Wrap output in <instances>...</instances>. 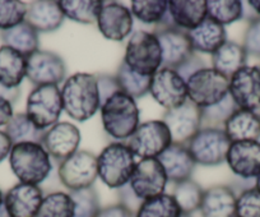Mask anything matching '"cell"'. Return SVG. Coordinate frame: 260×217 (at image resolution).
I'll use <instances>...</instances> for the list:
<instances>
[{
	"label": "cell",
	"instance_id": "obj_44",
	"mask_svg": "<svg viewBox=\"0 0 260 217\" xmlns=\"http://www.w3.org/2000/svg\"><path fill=\"white\" fill-rule=\"evenodd\" d=\"M94 217H134V213L121 203L101 207Z\"/></svg>",
	"mask_w": 260,
	"mask_h": 217
},
{
	"label": "cell",
	"instance_id": "obj_15",
	"mask_svg": "<svg viewBox=\"0 0 260 217\" xmlns=\"http://www.w3.org/2000/svg\"><path fill=\"white\" fill-rule=\"evenodd\" d=\"M229 92L239 109L260 110V66H245L230 78Z\"/></svg>",
	"mask_w": 260,
	"mask_h": 217
},
{
	"label": "cell",
	"instance_id": "obj_6",
	"mask_svg": "<svg viewBox=\"0 0 260 217\" xmlns=\"http://www.w3.org/2000/svg\"><path fill=\"white\" fill-rule=\"evenodd\" d=\"M230 78L212 67H204L186 78L187 100L201 109L218 104L230 95Z\"/></svg>",
	"mask_w": 260,
	"mask_h": 217
},
{
	"label": "cell",
	"instance_id": "obj_32",
	"mask_svg": "<svg viewBox=\"0 0 260 217\" xmlns=\"http://www.w3.org/2000/svg\"><path fill=\"white\" fill-rule=\"evenodd\" d=\"M130 12L144 24L161 26L167 18L169 2L166 0H133Z\"/></svg>",
	"mask_w": 260,
	"mask_h": 217
},
{
	"label": "cell",
	"instance_id": "obj_52",
	"mask_svg": "<svg viewBox=\"0 0 260 217\" xmlns=\"http://www.w3.org/2000/svg\"><path fill=\"white\" fill-rule=\"evenodd\" d=\"M181 217H192V214H184V213H182Z\"/></svg>",
	"mask_w": 260,
	"mask_h": 217
},
{
	"label": "cell",
	"instance_id": "obj_5",
	"mask_svg": "<svg viewBox=\"0 0 260 217\" xmlns=\"http://www.w3.org/2000/svg\"><path fill=\"white\" fill-rule=\"evenodd\" d=\"M122 61L141 76H153L162 68V50L156 35L142 29L130 35Z\"/></svg>",
	"mask_w": 260,
	"mask_h": 217
},
{
	"label": "cell",
	"instance_id": "obj_40",
	"mask_svg": "<svg viewBox=\"0 0 260 217\" xmlns=\"http://www.w3.org/2000/svg\"><path fill=\"white\" fill-rule=\"evenodd\" d=\"M74 201V217H94L100 211V198L93 187L69 192Z\"/></svg>",
	"mask_w": 260,
	"mask_h": 217
},
{
	"label": "cell",
	"instance_id": "obj_50",
	"mask_svg": "<svg viewBox=\"0 0 260 217\" xmlns=\"http://www.w3.org/2000/svg\"><path fill=\"white\" fill-rule=\"evenodd\" d=\"M4 209V193L2 192V189H0V213L3 212Z\"/></svg>",
	"mask_w": 260,
	"mask_h": 217
},
{
	"label": "cell",
	"instance_id": "obj_24",
	"mask_svg": "<svg viewBox=\"0 0 260 217\" xmlns=\"http://www.w3.org/2000/svg\"><path fill=\"white\" fill-rule=\"evenodd\" d=\"M194 51L213 55L214 52L223 46L227 40L226 27L207 17L198 27L187 32Z\"/></svg>",
	"mask_w": 260,
	"mask_h": 217
},
{
	"label": "cell",
	"instance_id": "obj_38",
	"mask_svg": "<svg viewBox=\"0 0 260 217\" xmlns=\"http://www.w3.org/2000/svg\"><path fill=\"white\" fill-rule=\"evenodd\" d=\"M236 109L239 107L236 106L230 95L218 104L207 107V109H202V128L203 127L223 128V124Z\"/></svg>",
	"mask_w": 260,
	"mask_h": 217
},
{
	"label": "cell",
	"instance_id": "obj_31",
	"mask_svg": "<svg viewBox=\"0 0 260 217\" xmlns=\"http://www.w3.org/2000/svg\"><path fill=\"white\" fill-rule=\"evenodd\" d=\"M8 137L11 138L12 143H27V142H35V143H41L42 137L45 131L37 128L31 119L26 115V113L14 114L4 129Z\"/></svg>",
	"mask_w": 260,
	"mask_h": 217
},
{
	"label": "cell",
	"instance_id": "obj_45",
	"mask_svg": "<svg viewBox=\"0 0 260 217\" xmlns=\"http://www.w3.org/2000/svg\"><path fill=\"white\" fill-rule=\"evenodd\" d=\"M119 203L124 204V206L126 207V208H129L133 213L138 209V207L141 206L142 203L141 199H138L134 196V193L132 192V189L129 188V185H125L124 188L119 189Z\"/></svg>",
	"mask_w": 260,
	"mask_h": 217
},
{
	"label": "cell",
	"instance_id": "obj_35",
	"mask_svg": "<svg viewBox=\"0 0 260 217\" xmlns=\"http://www.w3.org/2000/svg\"><path fill=\"white\" fill-rule=\"evenodd\" d=\"M203 194L204 189L202 188L201 184H198L192 179L174 184L172 197L179 204L180 209L184 214H192L194 212L199 211Z\"/></svg>",
	"mask_w": 260,
	"mask_h": 217
},
{
	"label": "cell",
	"instance_id": "obj_28",
	"mask_svg": "<svg viewBox=\"0 0 260 217\" xmlns=\"http://www.w3.org/2000/svg\"><path fill=\"white\" fill-rule=\"evenodd\" d=\"M247 54L241 44L227 41L212 55V68L231 78L237 71L246 66Z\"/></svg>",
	"mask_w": 260,
	"mask_h": 217
},
{
	"label": "cell",
	"instance_id": "obj_36",
	"mask_svg": "<svg viewBox=\"0 0 260 217\" xmlns=\"http://www.w3.org/2000/svg\"><path fill=\"white\" fill-rule=\"evenodd\" d=\"M115 78L119 83L120 89L133 99H141V97H144L147 94H149L152 77L141 76V74L136 73L124 61L117 68Z\"/></svg>",
	"mask_w": 260,
	"mask_h": 217
},
{
	"label": "cell",
	"instance_id": "obj_14",
	"mask_svg": "<svg viewBox=\"0 0 260 217\" xmlns=\"http://www.w3.org/2000/svg\"><path fill=\"white\" fill-rule=\"evenodd\" d=\"M153 34L162 50V67L177 69L195 55L187 32L174 26H158Z\"/></svg>",
	"mask_w": 260,
	"mask_h": 217
},
{
	"label": "cell",
	"instance_id": "obj_20",
	"mask_svg": "<svg viewBox=\"0 0 260 217\" xmlns=\"http://www.w3.org/2000/svg\"><path fill=\"white\" fill-rule=\"evenodd\" d=\"M44 197L40 185L17 183L4 193V208L8 217H36Z\"/></svg>",
	"mask_w": 260,
	"mask_h": 217
},
{
	"label": "cell",
	"instance_id": "obj_12",
	"mask_svg": "<svg viewBox=\"0 0 260 217\" xmlns=\"http://www.w3.org/2000/svg\"><path fill=\"white\" fill-rule=\"evenodd\" d=\"M167 183L166 173L158 159H143L137 162L127 185L134 196L143 202L164 194Z\"/></svg>",
	"mask_w": 260,
	"mask_h": 217
},
{
	"label": "cell",
	"instance_id": "obj_27",
	"mask_svg": "<svg viewBox=\"0 0 260 217\" xmlns=\"http://www.w3.org/2000/svg\"><path fill=\"white\" fill-rule=\"evenodd\" d=\"M27 73V56L12 47L0 46V87L18 89Z\"/></svg>",
	"mask_w": 260,
	"mask_h": 217
},
{
	"label": "cell",
	"instance_id": "obj_19",
	"mask_svg": "<svg viewBox=\"0 0 260 217\" xmlns=\"http://www.w3.org/2000/svg\"><path fill=\"white\" fill-rule=\"evenodd\" d=\"M226 162L230 170L241 180L256 179L260 174V142H231Z\"/></svg>",
	"mask_w": 260,
	"mask_h": 217
},
{
	"label": "cell",
	"instance_id": "obj_51",
	"mask_svg": "<svg viewBox=\"0 0 260 217\" xmlns=\"http://www.w3.org/2000/svg\"><path fill=\"white\" fill-rule=\"evenodd\" d=\"M255 188H256L257 191H260V174L256 176V179H255Z\"/></svg>",
	"mask_w": 260,
	"mask_h": 217
},
{
	"label": "cell",
	"instance_id": "obj_21",
	"mask_svg": "<svg viewBox=\"0 0 260 217\" xmlns=\"http://www.w3.org/2000/svg\"><path fill=\"white\" fill-rule=\"evenodd\" d=\"M162 168L166 173L167 180L172 184L191 179L195 170V161L187 149L186 144L172 143L161 156L158 157Z\"/></svg>",
	"mask_w": 260,
	"mask_h": 217
},
{
	"label": "cell",
	"instance_id": "obj_13",
	"mask_svg": "<svg viewBox=\"0 0 260 217\" xmlns=\"http://www.w3.org/2000/svg\"><path fill=\"white\" fill-rule=\"evenodd\" d=\"M26 78L35 87L59 86L67 79V66L60 55L39 49L27 56Z\"/></svg>",
	"mask_w": 260,
	"mask_h": 217
},
{
	"label": "cell",
	"instance_id": "obj_47",
	"mask_svg": "<svg viewBox=\"0 0 260 217\" xmlns=\"http://www.w3.org/2000/svg\"><path fill=\"white\" fill-rule=\"evenodd\" d=\"M13 115V104L6 97L0 96V128L6 127Z\"/></svg>",
	"mask_w": 260,
	"mask_h": 217
},
{
	"label": "cell",
	"instance_id": "obj_18",
	"mask_svg": "<svg viewBox=\"0 0 260 217\" xmlns=\"http://www.w3.org/2000/svg\"><path fill=\"white\" fill-rule=\"evenodd\" d=\"M81 139L78 127L69 121H59L45 131L41 144L51 159L61 162L78 151Z\"/></svg>",
	"mask_w": 260,
	"mask_h": 217
},
{
	"label": "cell",
	"instance_id": "obj_46",
	"mask_svg": "<svg viewBox=\"0 0 260 217\" xmlns=\"http://www.w3.org/2000/svg\"><path fill=\"white\" fill-rule=\"evenodd\" d=\"M204 67H206V66H204V61L202 60V59L199 58V56L194 55L191 59H189V60H187L186 63L182 64V66L180 67V68H177L176 71L179 72V73L181 74L182 78H184L185 81H186L187 77L191 76L192 73H195V72L199 71V69L204 68Z\"/></svg>",
	"mask_w": 260,
	"mask_h": 217
},
{
	"label": "cell",
	"instance_id": "obj_37",
	"mask_svg": "<svg viewBox=\"0 0 260 217\" xmlns=\"http://www.w3.org/2000/svg\"><path fill=\"white\" fill-rule=\"evenodd\" d=\"M74 212L71 193L57 191L44 197L36 217H74Z\"/></svg>",
	"mask_w": 260,
	"mask_h": 217
},
{
	"label": "cell",
	"instance_id": "obj_43",
	"mask_svg": "<svg viewBox=\"0 0 260 217\" xmlns=\"http://www.w3.org/2000/svg\"><path fill=\"white\" fill-rule=\"evenodd\" d=\"M97 83H99V91L100 97H101V102H104L105 100L109 99V97L111 96V95H114L115 92L121 91L115 76L100 74V76H97Z\"/></svg>",
	"mask_w": 260,
	"mask_h": 217
},
{
	"label": "cell",
	"instance_id": "obj_11",
	"mask_svg": "<svg viewBox=\"0 0 260 217\" xmlns=\"http://www.w3.org/2000/svg\"><path fill=\"white\" fill-rule=\"evenodd\" d=\"M149 94L166 111L172 110L187 101L186 81L176 69L162 67L152 76Z\"/></svg>",
	"mask_w": 260,
	"mask_h": 217
},
{
	"label": "cell",
	"instance_id": "obj_22",
	"mask_svg": "<svg viewBox=\"0 0 260 217\" xmlns=\"http://www.w3.org/2000/svg\"><path fill=\"white\" fill-rule=\"evenodd\" d=\"M236 192L230 185H213L204 189L202 217H236Z\"/></svg>",
	"mask_w": 260,
	"mask_h": 217
},
{
	"label": "cell",
	"instance_id": "obj_33",
	"mask_svg": "<svg viewBox=\"0 0 260 217\" xmlns=\"http://www.w3.org/2000/svg\"><path fill=\"white\" fill-rule=\"evenodd\" d=\"M182 212L172 194L164 193L161 196L146 199L141 203L134 217H181Z\"/></svg>",
	"mask_w": 260,
	"mask_h": 217
},
{
	"label": "cell",
	"instance_id": "obj_4",
	"mask_svg": "<svg viewBox=\"0 0 260 217\" xmlns=\"http://www.w3.org/2000/svg\"><path fill=\"white\" fill-rule=\"evenodd\" d=\"M136 165V156L124 142H111L97 156L99 178L110 189L127 185Z\"/></svg>",
	"mask_w": 260,
	"mask_h": 217
},
{
	"label": "cell",
	"instance_id": "obj_1",
	"mask_svg": "<svg viewBox=\"0 0 260 217\" xmlns=\"http://www.w3.org/2000/svg\"><path fill=\"white\" fill-rule=\"evenodd\" d=\"M64 113L73 120L84 123L101 109L97 74L76 73L65 79L61 88Z\"/></svg>",
	"mask_w": 260,
	"mask_h": 217
},
{
	"label": "cell",
	"instance_id": "obj_8",
	"mask_svg": "<svg viewBox=\"0 0 260 217\" xmlns=\"http://www.w3.org/2000/svg\"><path fill=\"white\" fill-rule=\"evenodd\" d=\"M230 146L231 141L223 128L212 127H203L186 144L195 164L209 168L226 162Z\"/></svg>",
	"mask_w": 260,
	"mask_h": 217
},
{
	"label": "cell",
	"instance_id": "obj_25",
	"mask_svg": "<svg viewBox=\"0 0 260 217\" xmlns=\"http://www.w3.org/2000/svg\"><path fill=\"white\" fill-rule=\"evenodd\" d=\"M65 17L59 2H32L27 9L26 22L39 34L54 32L61 27Z\"/></svg>",
	"mask_w": 260,
	"mask_h": 217
},
{
	"label": "cell",
	"instance_id": "obj_41",
	"mask_svg": "<svg viewBox=\"0 0 260 217\" xmlns=\"http://www.w3.org/2000/svg\"><path fill=\"white\" fill-rule=\"evenodd\" d=\"M236 217H260V191L245 187L236 197Z\"/></svg>",
	"mask_w": 260,
	"mask_h": 217
},
{
	"label": "cell",
	"instance_id": "obj_30",
	"mask_svg": "<svg viewBox=\"0 0 260 217\" xmlns=\"http://www.w3.org/2000/svg\"><path fill=\"white\" fill-rule=\"evenodd\" d=\"M59 6L65 18L82 24L97 22L104 2L101 0H60Z\"/></svg>",
	"mask_w": 260,
	"mask_h": 217
},
{
	"label": "cell",
	"instance_id": "obj_26",
	"mask_svg": "<svg viewBox=\"0 0 260 217\" xmlns=\"http://www.w3.org/2000/svg\"><path fill=\"white\" fill-rule=\"evenodd\" d=\"M223 131L231 142L259 141L260 114L236 109L223 124Z\"/></svg>",
	"mask_w": 260,
	"mask_h": 217
},
{
	"label": "cell",
	"instance_id": "obj_7",
	"mask_svg": "<svg viewBox=\"0 0 260 217\" xmlns=\"http://www.w3.org/2000/svg\"><path fill=\"white\" fill-rule=\"evenodd\" d=\"M62 107L59 86H39L29 92L26 101V115L37 128L47 131L59 123Z\"/></svg>",
	"mask_w": 260,
	"mask_h": 217
},
{
	"label": "cell",
	"instance_id": "obj_23",
	"mask_svg": "<svg viewBox=\"0 0 260 217\" xmlns=\"http://www.w3.org/2000/svg\"><path fill=\"white\" fill-rule=\"evenodd\" d=\"M170 24L185 32L198 27L207 18L206 0H171L169 2Z\"/></svg>",
	"mask_w": 260,
	"mask_h": 217
},
{
	"label": "cell",
	"instance_id": "obj_9",
	"mask_svg": "<svg viewBox=\"0 0 260 217\" xmlns=\"http://www.w3.org/2000/svg\"><path fill=\"white\" fill-rule=\"evenodd\" d=\"M57 176L69 192L91 188L99 178L97 156L86 149H78L71 157L59 162Z\"/></svg>",
	"mask_w": 260,
	"mask_h": 217
},
{
	"label": "cell",
	"instance_id": "obj_42",
	"mask_svg": "<svg viewBox=\"0 0 260 217\" xmlns=\"http://www.w3.org/2000/svg\"><path fill=\"white\" fill-rule=\"evenodd\" d=\"M247 56L260 58V17L250 19L242 41Z\"/></svg>",
	"mask_w": 260,
	"mask_h": 217
},
{
	"label": "cell",
	"instance_id": "obj_34",
	"mask_svg": "<svg viewBox=\"0 0 260 217\" xmlns=\"http://www.w3.org/2000/svg\"><path fill=\"white\" fill-rule=\"evenodd\" d=\"M207 17L222 26H229L244 18V3L239 0H208Z\"/></svg>",
	"mask_w": 260,
	"mask_h": 217
},
{
	"label": "cell",
	"instance_id": "obj_17",
	"mask_svg": "<svg viewBox=\"0 0 260 217\" xmlns=\"http://www.w3.org/2000/svg\"><path fill=\"white\" fill-rule=\"evenodd\" d=\"M100 34L110 41H124L133 31L134 17L130 8L117 2H104L97 18Z\"/></svg>",
	"mask_w": 260,
	"mask_h": 217
},
{
	"label": "cell",
	"instance_id": "obj_10",
	"mask_svg": "<svg viewBox=\"0 0 260 217\" xmlns=\"http://www.w3.org/2000/svg\"><path fill=\"white\" fill-rule=\"evenodd\" d=\"M171 144V133L162 119L141 123L133 136L127 139V146L134 156L141 160L158 159Z\"/></svg>",
	"mask_w": 260,
	"mask_h": 217
},
{
	"label": "cell",
	"instance_id": "obj_2",
	"mask_svg": "<svg viewBox=\"0 0 260 217\" xmlns=\"http://www.w3.org/2000/svg\"><path fill=\"white\" fill-rule=\"evenodd\" d=\"M100 111L105 133L116 142L127 141L141 124L137 100L122 91L115 92L105 100Z\"/></svg>",
	"mask_w": 260,
	"mask_h": 217
},
{
	"label": "cell",
	"instance_id": "obj_3",
	"mask_svg": "<svg viewBox=\"0 0 260 217\" xmlns=\"http://www.w3.org/2000/svg\"><path fill=\"white\" fill-rule=\"evenodd\" d=\"M8 159L12 173L19 183L40 185L51 174V156L41 143L13 144Z\"/></svg>",
	"mask_w": 260,
	"mask_h": 217
},
{
	"label": "cell",
	"instance_id": "obj_16",
	"mask_svg": "<svg viewBox=\"0 0 260 217\" xmlns=\"http://www.w3.org/2000/svg\"><path fill=\"white\" fill-rule=\"evenodd\" d=\"M162 121L171 133L172 143L187 144L202 129V109L187 100L181 106L165 111Z\"/></svg>",
	"mask_w": 260,
	"mask_h": 217
},
{
	"label": "cell",
	"instance_id": "obj_48",
	"mask_svg": "<svg viewBox=\"0 0 260 217\" xmlns=\"http://www.w3.org/2000/svg\"><path fill=\"white\" fill-rule=\"evenodd\" d=\"M12 147H13V143L8 134L3 129H0V162H3L7 157H9Z\"/></svg>",
	"mask_w": 260,
	"mask_h": 217
},
{
	"label": "cell",
	"instance_id": "obj_39",
	"mask_svg": "<svg viewBox=\"0 0 260 217\" xmlns=\"http://www.w3.org/2000/svg\"><path fill=\"white\" fill-rule=\"evenodd\" d=\"M28 6L19 0H0V32L26 21Z\"/></svg>",
	"mask_w": 260,
	"mask_h": 217
},
{
	"label": "cell",
	"instance_id": "obj_29",
	"mask_svg": "<svg viewBox=\"0 0 260 217\" xmlns=\"http://www.w3.org/2000/svg\"><path fill=\"white\" fill-rule=\"evenodd\" d=\"M0 40L4 46L17 50L24 56L31 55L40 49L39 32L29 26L26 21L13 28L0 32Z\"/></svg>",
	"mask_w": 260,
	"mask_h": 217
},
{
	"label": "cell",
	"instance_id": "obj_49",
	"mask_svg": "<svg viewBox=\"0 0 260 217\" xmlns=\"http://www.w3.org/2000/svg\"><path fill=\"white\" fill-rule=\"evenodd\" d=\"M247 6L254 12L255 16L260 17V0H250V2H247Z\"/></svg>",
	"mask_w": 260,
	"mask_h": 217
}]
</instances>
